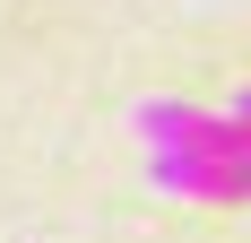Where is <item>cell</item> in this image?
Returning <instances> with one entry per match:
<instances>
[{
    "label": "cell",
    "instance_id": "cell-2",
    "mask_svg": "<svg viewBox=\"0 0 251 243\" xmlns=\"http://www.w3.org/2000/svg\"><path fill=\"white\" fill-rule=\"evenodd\" d=\"M226 113H234V122H251V87H243V96H234V104H226Z\"/></svg>",
    "mask_w": 251,
    "mask_h": 243
},
{
    "label": "cell",
    "instance_id": "cell-1",
    "mask_svg": "<svg viewBox=\"0 0 251 243\" xmlns=\"http://www.w3.org/2000/svg\"><path fill=\"white\" fill-rule=\"evenodd\" d=\"M156 182L174 200H217V209H234V200H251V165H226V156H200V148H156Z\"/></svg>",
    "mask_w": 251,
    "mask_h": 243
}]
</instances>
